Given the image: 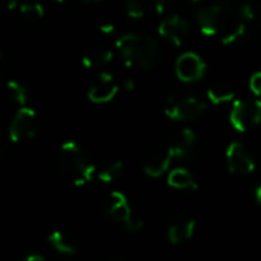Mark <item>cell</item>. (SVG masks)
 <instances>
[{
    "label": "cell",
    "mask_w": 261,
    "mask_h": 261,
    "mask_svg": "<svg viewBox=\"0 0 261 261\" xmlns=\"http://www.w3.org/2000/svg\"><path fill=\"white\" fill-rule=\"evenodd\" d=\"M124 89L128 90V92H133V90L136 89V81H135L133 78H127V80L124 81Z\"/></svg>",
    "instance_id": "cell-28"
},
{
    "label": "cell",
    "mask_w": 261,
    "mask_h": 261,
    "mask_svg": "<svg viewBox=\"0 0 261 261\" xmlns=\"http://www.w3.org/2000/svg\"><path fill=\"white\" fill-rule=\"evenodd\" d=\"M173 0H153V8L158 14H164L170 9Z\"/></svg>",
    "instance_id": "cell-26"
},
{
    "label": "cell",
    "mask_w": 261,
    "mask_h": 261,
    "mask_svg": "<svg viewBox=\"0 0 261 261\" xmlns=\"http://www.w3.org/2000/svg\"><path fill=\"white\" fill-rule=\"evenodd\" d=\"M23 261H46V260H44V257H43V255L32 252V254H28V255L23 258Z\"/></svg>",
    "instance_id": "cell-29"
},
{
    "label": "cell",
    "mask_w": 261,
    "mask_h": 261,
    "mask_svg": "<svg viewBox=\"0 0 261 261\" xmlns=\"http://www.w3.org/2000/svg\"><path fill=\"white\" fill-rule=\"evenodd\" d=\"M6 93H8V96H9V99L12 102H15L17 106L24 107V104L28 101V90H26V87L21 83L9 81L6 84Z\"/></svg>",
    "instance_id": "cell-20"
},
{
    "label": "cell",
    "mask_w": 261,
    "mask_h": 261,
    "mask_svg": "<svg viewBox=\"0 0 261 261\" xmlns=\"http://www.w3.org/2000/svg\"><path fill=\"white\" fill-rule=\"evenodd\" d=\"M158 31H159V35L162 38L168 40L174 46H182L187 41V38L190 37V32H191L190 23L184 17H180L177 14L165 18L159 24Z\"/></svg>",
    "instance_id": "cell-10"
},
{
    "label": "cell",
    "mask_w": 261,
    "mask_h": 261,
    "mask_svg": "<svg viewBox=\"0 0 261 261\" xmlns=\"http://www.w3.org/2000/svg\"><path fill=\"white\" fill-rule=\"evenodd\" d=\"M110 261H124V260H110Z\"/></svg>",
    "instance_id": "cell-34"
},
{
    "label": "cell",
    "mask_w": 261,
    "mask_h": 261,
    "mask_svg": "<svg viewBox=\"0 0 261 261\" xmlns=\"http://www.w3.org/2000/svg\"><path fill=\"white\" fill-rule=\"evenodd\" d=\"M47 242H49V245L57 252H60L63 255H75L76 254V245H75V242L69 236H66L63 231H60V229L52 231L49 234V237H47Z\"/></svg>",
    "instance_id": "cell-17"
},
{
    "label": "cell",
    "mask_w": 261,
    "mask_h": 261,
    "mask_svg": "<svg viewBox=\"0 0 261 261\" xmlns=\"http://www.w3.org/2000/svg\"><path fill=\"white\" fill-rule=\"evenodd\" d=\"M187 2H190V3H199V2H203V0H187Z\"/></svg>",
    "instance_id": "cell-32"
},
{
    "label": "cell",
    "mask_w": 261,
    "mask_h": 261,
    "mask_svg": "<svg viewBox=\"0 0 261 261\" xmlns=\"http://www.w3.org/2000/svg\"><path fill=\"white\" fill-rule=\"evenodd\" d=\"M231 125L237 132H248L252 127L261 124V101L260 99H237L232 104L229 113Z\"/></svg>",
    "instance_id": "cell-4"
},
{
    "label": "cell",
    "mask_w": 261,
    "mask_h": 261,
    "mask_svg": "<svg viewBox=\"0 0 261 261\" xmlns=\"http://www.w3.org/2000/svg\"><path fill=\"white\" fill-rule=\"evenodd\" d=\"M196 220L188 213H176L168 225V240L173 245L184 243L194 236Z\"/></svg>",
    "instance_id": "cell-12"
},
{
    "label": "cell",
    "mask_w": 261,
    "mask_h": 261,
    "mask_svg": "<svg viewBox=\"0 0 261 261\" xmlns=\"http://www.w3.org/2000/svg\"><path fill=\"white\" fill-rule=\"evenodd\" d=\"M239 17L242 18V21H246V23H248V21L255 20V17H257V11H255L254 5H252V3H243V5L240 6Z\"/></svg>",
    "instance_id": "cell-24"
},
{
    "label": "cell",
    "mask_w": 261,
    "mask_h": 261,
    "mask_svg": "<svg viewBox=\"0 0 261 261\" xmlns=\"http://www.w3.org/2000/svg\"><path fill=\"white\" fill-rule=\"evenodd\" d=\"M118 90L119 86L115 81L113 75H110L109 72H101L95 80V83L92 84V87L89 89L87 96L95 104H104L112 101L116 96Z\"/></svg>",
    "instance_id": "cell-11"
},
{
    "label": "cell",
    "mask_w": 261,
    "mask_h": 261,
    "mask_svg": "<svg viewBox=\"0 0 261 261\" xmlns=\"http://www.w3.org/2000/svg\"><path fill=\"white\" fill-rule=\"evenodd\" d=\"M116 49L127 67L150 70L159 57V44L150 35L125 34L116 40Z\"/></svg>",
    "instance_id": "cell-1"
},
{
    "label": "cell",
    "mask_w": 261,
    "mask_h": 261,
    "mask_svg": "<svg viewBox=\"0 0 261 261\" xmlns=\"http://www.w3.org/2000/svg\"><path fill=\"white\" fill-rule=\"evenodd\" d=\"M57 2H63V0H57Z\"/></svg>",
    "instance_id": "cell-35"
},
{
    "label": "cell",
    "mask_w": 261,
    "mask_h": 261,
    "mask_svg": "<svg viewBox=\"0 0 261 261\" xmlns=\"http://www.w3.org/2000/svg\"><path fill=\"white\" fill-rule=\"evenodd\" d=\"M255 200H257V203L261 205V185L257 187V190H255Z\"/></svg>",
    "instance_id": "cell-31"
},
{
    "label": "cell",
    "mask_w": 261,
    "mask_h": 261,
    "mask_svg": "<svg viewBox=\"0 0 261 261\" xmlns=\"http://www.w3.org/2000/svg\"><path fill=\"white\" fill-rule=\"evenodd\" d=\"M57 162L63 179L75 187L87 185L96 173L95 165L73 141H66L61 144Z\"/></svg>",
    "instance_id": "cell-2"
},
{
    "label": "cell",
    "mask_w": 261,
    "mask_h": 261,
    "mask_svg": "<svg viewBox=\"0 0 261 261\" xmlns=\"http://www.w3.org/2000/svg\"><path fill=\"white\" fill-rule=\"evenodd\" d=\"M226 165L234 174H251L255 170V161L242 142L229 144L226 150Z\"/></svg>",
    "instance_id": "cell-9"
},
{
    "label": "cell",
    "mask_w": 261,
    "mask_h": 261,
    "mask_svg": "<svg viewBox=\"0 0 261 261\" xmlns=\"http://www.w3.org/2000/svg\"><path fill=\"white\" fill-rule=\"evenodd\" d=\"M199 138L197 133L191 128H182L171 141L170 144V151L173 153L174 159H187L191 158L196 150H197Z\"/></svg>",
    "instance_id": "cell-13"
},
{
    "label": "cell",
    "mask_w": 261,
    "mask_h": 261,
    "mask_svg": "<svg viewBox=\"0 0 261 261\" xmlns=\"http://www.w3.org/2000/svg\"><path fill=\"white\" fill-rule=\"evenodd\" d=\"M167 182L171 188L176 190H197V182L193 174L185 168H174L168 173Z\"/></svg>",
    "instance_id": "cell-16"
},
{
    "label": "cell",
    "mask_w": 261,
    "mask_h": 261,
    "mask_svg": "<svg viewBox=\"0 0 261 261\" xmlns=\"http://www.w3.org/2000/svg\"><path fill=\"white\" fill-rule=\"evenodd\" d=\"M206 110V102L194 95H171L165 102V115L173 121H194Z\"/></svg>",
    "instance_id": "cell-3"
},
{
    "label": "cell",
    "mask_w": 261,
    "mask_h": 261,
    "mask_svg": "<svg viewBox=\"0 0 261 261\" xmlns=\"http://www.w3.org/2000/svg\"><path fill=\"white\" fill-rule=\"evenodd\" d=\"M248 35V23L246 21H240L236 24V28L232 31H229L226 35H223L222 43L225 46H234L240 41H243Z\"/></svg>",
    "instance_id": "cell-22"
},
{
    "label": "cell",
    "mask_w": 261,
    "mask_h": 261,
    "mask_svg": "<svg viewBox=\"0 0 261 261\" xmlns=\"http://www.w3.org/2000/svg\"><path fill=\"white\" fill-rule=\"evenodd\" d=\"M87 2H98V0H87Z\"/></svg>",
    "instance_id": "cell-33"
},
{
    "label": "cell",
    "mask_w": 261,
    "mask_h": 261,
    "mask_svg": "<svg viewBox=\"0 0 261 261\" xmlns=\"http://www.w3.org/2000/svg\"><path fill=\"white\" fill-rule=\"evenodd\" d=\"M197 26L206 37L217 35L226 20V8L223 3H211L202 6L196 14Z\"/></svg>",
    "instance_id": "cell-7"
},
{
    "label": "cell",
    "mask_w": 261,
    "mask_h": 261,
    "mask_svg": "<svg viewBox=\"0 0 261 261\" xmlns=\"http://www.w3.org/2000/svg\"><path fill=\"white\" fill-rule=\"evenodd\" d=\"M107 214L113 222L118 223H125L127 229L130 232H138L142 226L144 222L139 219H133L132 216V208L128 205V200L124 193L121 191H112L109 196V206H107Z\"/></svg>",
    "instance_id": "cell-6"
},
{
    "label": "cell",
    "mask_w": 261,
    "mask_h": 261,
    "mask_svg": "<svg viewBox=\"0 0 261 261\" xmlns=\"http://www.w3.org/2000/svg\"><path fill=\"white\" fill-rule=\"evenodd\" d=\"M125 12L132 18H142L145 15V5L142 0H125Z\"/></svg>",
    "instance_id": "cell-23"
},
{
    "label": "cell",
    "mask_w": 261,
    "mask_h": 261,
    "mask_svg": "<svg viewBox=\"0 0 261 261\" xmlns=\"http://www.w3.org/2000/svg\"><path fill=\"white\" fill-rule=\"evenodd\" d=\"M113 58V52L104 46V44H95L92 47H89L84 55H83V66L86 69H95V67H101L106 66L112 61Z\"/></svg>",
    "instance_id": "cell-14"
},
{
    "label": "cell",
    "mask_w": 261,
    "mask_h": 261,
    "mask_svg": "<svg viewBox=\"0 0 261 261\" xmlns=\"http://www.w3.org/2000/svg\"><path fill=\"white\" fill-rule=\"evenodd\" d=\"M173 159H174V156L170 151V148H167L165 151H159L147 159V162L144 165V171L150 177H161L164 173H167Z\"/></svg>",
    "instance_id": "cell-15"
},
{
    "label": "cell",
    "mask_w": 261,
    "mask_h": 261,
    "mask_svg": "<svg viewBox=\"0 0 261 261\" xmlns=\"http://www.w3.org/2000/svg\"><path fill=\"white\" fill-rule=\"evenodd\" d=\"M20 15L29 23H37L44 17V8L40 3H24L20 6Z\"/></svg>",
    "instance_id": "cell-21"
},
{
    "label": "cell",
    "mask_w": 261,
    "mask_h": 261,
    "mask_svg": "<svg viewBox=\"0 0 261 261\" xmlns=\"http://www.w3.org/2000/svg\"><path fill=\"white\" fill-rule=\"evenodd\" d=\"M17 2L18 0H2V3H3V6H5L6 11H12L17 6Z\"/></svg>",
    "instance_id": "cell-30"
},
{
    "label": "cell",
    "mask_w": 261,
    "mask_h": 261,
    "mask_svg": "<svg viewBox=\"0 0 261 261\" xmlns=\"http://www.w3.org/2000/svg\"><path fill=\"white\" fill-rule=\"evenodd\" d=\"M208 99L219 106V104H225V102H229V101H234L236 98V92L231 86L225 84V83H217L214 86H211L208 89Z\"/></svg>",
    "instance_id": "cell-19"
},
{
    "label": "cell",
    "mask_w": 261,
    "mask_h": 261,
    "mask_svg": "<svg viewBox=\"0 0 261 261\" xmlns=\"http://www.w3.org/2000/svg\"><path fill=\"white\" fill-rule=\"evenodd\" d=\"M249 89L255 96H261V72H257L249 80Z\"/></svg>",
    "instance_id": "cell-25"
},
{
    "label": "cell",
    "mask_w": 261,
    "mask_h": 261,
    "mask_svg": "<svg viewBox=\"0 0 261 261\" xmlns=\"http://www.w3.org/2000/svg\"><path fill=\"white\" fill-rule=\"evenodd\" d=\"M99 31H101L102 34H106V35H110V34L115 32V26H113L112 23H106V24H101V26H99Z\"/></svg>",
    "instance_id": "cell-27"
},
{
    "label": "cell",
    "mask_w": 261,
    "mask_h": 261,
    "mask_svg": "<svg viewBox=\"0 0 261 261\" xmlns=\"http://www.w3.org/2000/svg\"><path fill=\"white\" fill-rule=\"evenodd\" d=\"M205 70V61L194 52H185L176 61V75L182 83H194L202 80Z\"/></svg>",
    "instance_id": "cell-8"
},
{
    "label": "cell",
    "mask_w": 261,
    "mask_h": 261,
    "mask_svg": "<svg viewBox=\"0 0 261 261\" xmlns=\"http://www.w3.org/2000/svg\"><path fill=\"white\" fill-rule=\"evenodd\" d=\"M38 132L37 113L29 107H20L9 125V139L12 142L31 141Z\"/></svg>",
    "instance_id": "cell-5"
},
{
    "label": "cell",
    "mask_w": 261,
    "mask_h": 261,
    "mask_svg": "<svg viewBox=\"0 0 261 261\" xmlns=\"http://www.w3.org/2000/svg\"><path fill=\"white\" fill-rule=\"evenodd\" d=\"M122 174H124V162L119 159H110L98 170V179L104 184H113L119 180Z\"/></svg>",
    "instance_id": "cell-18"
}]
</instances>
